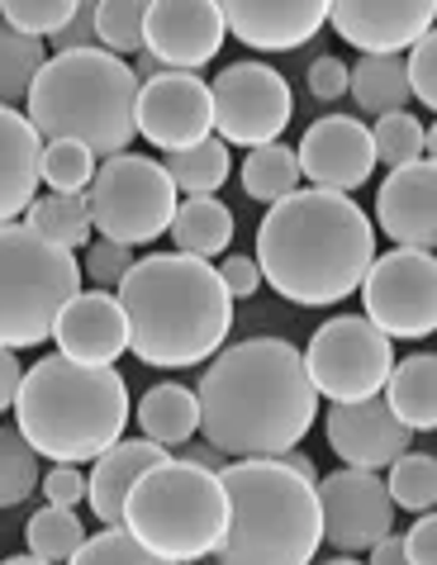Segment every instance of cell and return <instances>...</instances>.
I'll return each instance as SVG.
<instances>
[{"label": "cell", "instance_id": "1", "mask_svg": "<svg viewBox=\"0 0 437 565\" xmlns=\"http://www.w3.org/2000/svg\"><path fill=\"white\" fill-rule=\"evenodd\" d=\"M200 433L233 461H280L319 418L305 352L286 338H243L218 352L195 385Z\"/></svg>", "mask_w": 437, "mask_h": 565}, {"label": "cell", "instance_id": "2", "mask_svg": "<svg viewBox=\"0 0 437 565\" xmlns=\"http://www.w3.org/2000/svg\"><path fill=\"white\" fill-rule=\"evenodd\" d=\"M262 280L280 300L323 309L356 295L376 266V224L352 195L295 191L267 210L257 228Z\"/></svg>", "mask_w": 437, "mask_h": 565}, {"label": "cell", "instance_id": "3", "mask_svg": "<svg viewBox=\"0 0 437 565\" xmlns=\"http://www.w3.org/2000/svg\"><path fill=\"white\" fill-rule=\"evenodd\" d=\"M129 319V348L143 366L181 371L214 361L233 328V295L218 266L185 253H148L115 290Z\"/></svg>", "mask_w": 437, "mask_h": 565}, {"label": "cell", "instance_id": "4", "mask_svg": "<svg viewBox=\"0 0 437 565\" xmlns=\"http://www.w3.org/2000/svg\"><path fill=\"white\" fill-rule=\"evenodd\" d=\"M14 428L53 466H96L129 428V385L115 366L39 356L14 399Z\"/></svg>", "mask_w": 437, "mask_h": 565}, {"label": "cell", "instance_id": "5", "mask_svg": "<svg viewBox=\"0 0 437 565\" xmlns=\"http://www.w3.org/2000/svg\"><path fill=\"white\" fill-rule=\"evenodd\" d=\"M138 90L134 67L115 53H62L39 72L24 115L43 143H82L109 162L138 134Z\"/></svg>", "mask_w": 437, "mask_h": 565}, {"label": "cell", "instance_id": "6", "mask_svg": "<svg viewBox=\"0 0 437 565\" xmlns=\"http://www.w3.org/2000/svg\"><path fill=\"white\" fill-rule=\"evenodd\" d=\"M228 494V532L218 565H315L323 546L319 484L286 461H228L218 470Z\"/></svg>", "mask_w": 437, "mask_h": 565}, {"label": "cell", "instance_id": "7", "mask_svg": "<svg viewBox=\"0 0 437 565\" xmlns=\"http://www.w3.org/2000/svg\"><path fill=\"white\" fill-rule=\"evenodd\" d=\"M124 532H134L152 556L191 565L224 546L228 532V494L214 470L191 461H162L134 484L129 509H124Z\"/></svg>", "mask_w": 437, "mask_h": 565}, {"label": "cell", "instance_id": "8", "mask_svg": "<svg viewBox=\"0 0 437 565\" xmlns=\"http://www.w3.org/2000/svg\"><path fill=\"white\" fill-rule=\"evenodd\" d=\"M82 262L24 224L0 228V348H43L76 295Z\"/></svg>", "mask_w": 437, "mask_h": 565}, {"label": "cell", "instance_id": "9", "mask_svg": "<svg viewBox=\"0 0 437 565\" xmlns=\"http://www.w3.org/2000/svg\"><path fill=\"white\" fill-rule=\"evenodd\" d=\"M86 205H90V224H96L100 238L119 247H143V243H158L162 233H171V218H177L181 200L162 162L138 157V152H119L96 167Z\"/></svg>", "mask_w": 437, "mask_h": 565}, {"label": "cell", "instance_id": "10", "mask_svg": "<svg viewBox=\"0 0 437 565\" xmlns=\"http://www.w3.org/2000/svg\"><path fill=\"white\" fill-rule=\"evenodd\" d=\"M305 366L328 404H362L385 395L395 375V342L366 313H338L309 338Z\"/></svg>", "mask_w": 437, "mask_h": 565}, {"label": "cell", "instance_id": "11", "mask_svg": "<svg viewBox=\"0 0 437 565\" xmlns=\"http://www.w3.org/2000/svg\"><path fill=\"white\" fill-rule=\"evenodd\" d=\"M214 129L224 143H238L247 152L280 143L286 124L295 115L290 82L267 62H233L214 76Z\"/></svg>", "mask_w": 437, "mask_h": 565}, {"label": "cell", "instance_id": "12", "mask_svg": "<svg viewBox=\"0 0 437 565\" xmlns=\"http://www.w3.org/2000/svg\"><path fill=\"white\" fill-rule=\"evenodd\" d=\"M362 305L390 342L437 333V257L414 253V247L376 257L362 286Z\"/></svg>", "mask_w": 437, "mask_h": 565}, {"label": "cell", "instance_id": "13", "mask_svg": "<svg viewBox=\"0 0 437 565\" xmlns=\"http://www.w3.org/2000/svg\"><path fill=\"white\" fill-rule=\"evenodd\" d=\"M319 509H323V542L342 556L376 552L395 532V499L376 470H333L319 480Z\"/></svg>", "mask_w": 437, "mask_h": 565}, {"label": "cell", "instance_id": "14", "mask_svg": "<svg viewBox=\"0 0 437 565\" xmlns=\"http://www.w3.org/2000/svg\"><path fill=\"white\" fill-rule=\"evenodd\" d=\"M210 129H214V96L210 82H200L195 72H162L138 90V134L167 157L200 148Z\"/></svg>", "mask_w": 437, "mask_h": 565}, {"label": "cell", "instance_id": "15", "mask_svg": "<svg viewBox=\"0 0 437 565\" xmlns=\"http://www.w3.org/2000/svg\"><path fill=\"white\" fill-rule=\"evenodd\" d=\"M328 24L366 57H404V49L414 53V43L437 29V0H333Z\"/></svg>", "mask_w": 437, "mask_h": 565}, {"label": "cell", "instance_id": "16", "mask_svg": "<svg viewBox=\"0 0 437 565\" xmlns=\"http://www.w3.org/2000/svg\"><path fill=\"white\" fill-rule=\"evenodd\" d=\"M300 171L315 181V191L352 195L362 191L376 171V143L356 115H323L300 138Z\"/></svg>", "mask_w": 437, "mask_h": 565}, {"label": "cell", "instance_id": "17", "mask_svg": "<svg viewBox=\"0 0 437 565\" xmlns=\"http://www.w3.org/2000/svg\"><path fill=\"white\" fill-rule=\"evenodd\" d=\"M323 428H328L333 457L348 470H390L414 443V433L390 414L385 395L362 399V404H333Z\"/></svg>", "mask_w": 437, "mask_h": 565}, {"label": "cell", "instance_id": "18", "mask_svg": "<svg viewBox=\"0 0 437 565\" xmlns=\"http://www.w3.org/2000/svg\"><path fill=\"white\" fill-rule=\"evenodd\" d=\"M224 14L210 0H152L148 49L167 72H195L224 49Z\"/></svg>", "mask_w": 437, "mask_h": 565}, {"label": "cell", "instance_id": "19", "mask_svg": "<svg viewBox=\"0 0 437 565\" xmlns=\"http://www.w3.org/2000/svg\"><path fill=\"white\" fill-rule=\"evenodd\" d=\"M224 29L257 53H290L328 24L323 0H224Z\"/></svg>", "mask_w": 437, "mask_h": 565}, {"label": "cell", "instance_id": "20", "mask_svg": "<svg viewBox=\"0 0 437 565\" xmlns=\"http://www.w3.org/2000/svg\"><path fill=\"white\" fill-rule=\"evenodd\" d=\"M376 224L385 228L390 243L433 253L437 247V162L399 167L381 181L376 195Z\"/></svg>", "mask_w": 437, "mask_h": 565}, {"label": "cell", "instance_id": "21", "mask_svg": "<svg viewBox=\"0 0 437 565\" xmlns=\"http://www.w3.org/2000/svg\"><path fill=\"white\" fill-rule=\"evenodd\" d=\"M53 342H57V356H72L82 366H115V356L129 352V319H124L119 295L82 290L62 309Z\"/></svg>", "mask_w": 437, "mask_h": 565}, {"label": "cell", "instance_id": "22", "mask_svg": "<svg viewBox=\"0 0 437 565\" xmlns=\"http://www.w3.org/2000/svg\"><path fill=\"white\" fill-rule=\"evenodd\" d=\"M43 138L20 109H0V228L20 224L39 200L43 181Z\"/></svg>", "mask_w": 437, "mask_h": 565}, {"label": "cell", "instance_id": "23", "mask_svg": "<svg viewBox=\"0 0 437 565\" xmlns=\"http://www.w3.org/2000/svg\"><path fill=\"white\" fill-rule=\"evenodd\" d=\"M162 461H167V447L138 437V443L109 447L105 457L86 470V504L96 509V518L105 527H124V509H129L134 484L143 480L148 470H158Z\"/></svg>", "mask_w": 437, "mask_h": 565}, {"label": "cell", "instance_id": "24", "mask_svg": "<svg viewBox=\"0 0 437 565\" xmlns=\"http://www.w3.org/2000/svg\"><path fill=\"white\" fill-rule=\"evenodd\" d=\"M385 404L409 433L437 428V352H414L395 361V375L385 385Z\"/></svg>", "mask_w": 437, "mask_h": 565}, {"label": "cell", "instance_id": "25", "mask_svg": "<svg viewBox=\"0 0 437 565\" xmlns=\"http://www.w3.org/2000/svg\"><path fill=\"white\" fill-rule=\"evenodd\" d=\"M171 243H177V253L200 257V262L224 257L228 243H233V210L214 195L181 200L177 218H171Z\"/></svg>", "mask_w": 437, "mask_h": 565}, {"label": "cell", "instance_id": "26", "mask_svg": "<svg viewBox=\"0 0 437 565\" xmlns=\"http://www.w3.org/2000/svg\"><path fill=\"white\" fill-rule=\"evenodd\" d=\"M138 428H143L148 443L158 447H185L200 433V399L195 390L185 385H152L143 399H138Z\"/></svg>", "mask_w": 437, "mask_h": 565}, {"label": "cell", "instance_id": "27", "mask_svg": "<svg viewBox=\"0 0 437 565\" xmlns=\"http://www.w3.org/2000/svg\"><path fill=\"white\" fill-rule=\"evenodd\" d=\"M362 115H404V105L414 100L409 90V57H362L352 67V90Z\"/></svg>", "mask_w": 437, "mask_h": 565}, {"label": "cell", "instance_id": "28", "mask_svg": "<svg viewBox=\"0 0 437 565\" xmlns=\"http://www.w3.org/2000/svg\"><path fill=\"white\" fill-rule=\"evenodd\" d=\"M24 224L39 233V238H49L57 247H67V253H76V247L90 243V233H96V224H90V205L86 195H39L34 205H29Z\"/></svg>", "mask_w": 437, "mask_h": 565}, {"label": "cell", "instance_id": "29", "mask_svg": "<svg viewBox=\"0 0 437 565\" xmlns=\"http://www.w3.org/2000/svg\"><path fill=\"white\" fill-rule=\"evenodd\" d=\"M43 67H49L43 39H24V34H14V29L0 24V109L29 105V90H34Z\"/></svg>", "mask_w": 437, "mask_h": 565}, {"label": "cell", "instance_id": "30", "mask_svg": "<svg viewBox=\"0 0 437 565\" xmlns=\"http://www.w3.org/2000/svg\"><path fill=\"white\" fill-rule=\"evenodd\" d=\"M300 152L286 148V143H271V148H257L247 152L243 162V191L262 200V205H280V200H290L300 191Z\"/></svg>", "mask_w": 437, "mask_h": 565}, {"label": "cell", "instance_id": "31", "mask_svg": "<svg viewBox=\"0 0 437 565\" xmlns=\"http://www.w3.org/2000/svg\"><path fill=\"white\" fill-rule=\"evenodd\" d=\"M24 546H29V556H39L49 565H72V556L86 546V527L76 518V509L49 504L24 523Z\"/></svg>", "mask_w": 437, "mask_h": 565}, {"label": "cell", "instance_id": "32", "mask_svg": "<svg viewBox=\"0 0 437 565\" xmlns=\"http://www.w3.org/2000/svg\"><path fill=\"white\" fill-rule=\"evenodd\" d=\"M167 177L177 191H185V200L191 195H214L218 185L228 181V143L224 138H205L200 148H185V152H171L167 157Z\"/></svg>", "mask_w": 437, "mask_h": 565}, {"label": "cell", "instance_id": "33", "mask_svg": "<svg viewBox=\"0 0 437 565\" xmlns=\"http://www.w3.org/2000/svg\"><path fill=\"white\" fill-rule=\"evenodd\" d=\"M43 484L39 451L20 428H0V509H20Z\"/></svg>", "mask_w": 437, "mask_h": 565}, {"label": "cell", "instance_id": "34", "mask_svg": "<svg viewBox=\"0 0 437 565\" xmlns=\"http://www.w3.org/2000/svg\"><path fill=\"white\" fill-rule=\"evenodd\" d=\"M390 499H395V509L404 513H433L437 509V457L428 451H404V457L390 466Z\"/></svg>", "mask_w": 437, "mask_h": 565}, {"label": "cell", "instance_id": "35", "mask_svg": "<svg viewBox=\"0 0 437 565\" xmlns=\"http://www.w3.org/2000/svg\"><path fill=\"white\" fill-rule=\"evenodd\" d=\"M96 39L105 53H143L148 49V6L143 0H96Z\"/></svg>", "mask_w": 437, "mask_h": 565}, {"label": "cell", "instance_id": "36", "mask_svg": "<svg viewBox=\"0 0 437 565\" xmlns=\"http://www.w3.org/2000/svg\"><path fill=\"white\" fill-rule=\"evenodd\" d=\"M371 143H376V162H385L390 171L414 167V162H424V152H428V124H418L409 109H404V115H385V119H376V129H371Z\"/></svg>", "mask_w": 437, "mask_h": 565}, {"label": "cell", "instance_id": "37", "mask_svg": "<svg viewBox=\"0 0 437 565\" xmlns=\"http://www.w3.org/2000/svg\"><path fill=\"white\" fill-rule=\"evenodd\" d=\"M76 14H82L76 0H6V6H0L6 29H14V34H24V39H57Z\"/></svg>", "mask_w": 437, "mask_h": 565}, {"label": "cell", "instance_id": "38", "mask_svg": "<svg viewBox=\"0 0 437 565\" xmlns=\"http://www.w3.org/2000/svg\"><path fill=\"white\" fill-rule=\"evenodd\" d=\"M96 181V152L82 143H49L43 148V185L53 195H86Z\"/></svg>", "mask_w": 437, "mask_h": 565}, {"label": "cell", "instance_id": "39", "mask_svg": "<svg viewBox=\"0 0 437 565\" xmlns=\"http://www.w3.org/2000/svg\"><path fill=\"white\" fill-rule=\"evenodd\" d=\"M72 565H177V561L152 556L134 532L105 527V532H96V537H86V546L72 556Z\"/></svg>", "mask_w": 437, "mask_h": 565}, {"label": "cell", "instance_id": "40", "mask_svg": "<svg viewBox=\"0 0 437 565\" xmlns=\"http://www.w3.org/2000/svg\"><path fill=\"white\" fill-rule=\"evenodd\" d=\"M82 271L96 280V290H109V286L119 290V286H124V276L134 271V247H119V243H109V238L90 243V247H86Z\"/></svg>", "mask_w": 437, "mask_h": 565}, {"label": "cell", "instance_id": "41", "mask_svg": "<svg viewBox=\"0 0 437 565\" xmlns=\"http://www.w3.org/2000/svg\"><path fill=\"white\" fill-rule=\"evenodd\" d=\"M409 90L437 115V29H428L409 53Z\"/></svg>", "mask_w": 437, "mask_h": 565}, {"label": "cell", "instance_id": "42", "mask_svg": "<svg viewBox=\"0 0 437 565\" xmlns=\"http://www.w3.org/2000/svg\"><path fill=\"white\" fill-rule=\"evenodd\" d=\"M352 90V67L342 57H315L309 62V96L315 100H342Z\"/></svg>", "mask_w": 437, "mask_h": 565}, {"label": "cell", "instance_id": "43", "mask_svg": "<svg viewBox=\"0 0 437 565\" xmlns=\"http://www.w3.org/2000/svg\"><path fill=\"white\" fill-rule=\"evenodd\" d=\"M43 494H49V504L57 509H76L86 499V470L82 466H53V470H43V484H39Z\"/></svg>", "mask_w": 437, "mask_h": 565}, {"label": "cell", "instance_id": "44", "mask_svg": "<svg viewBox=\"0 0 437 565\" xmlns=\"http://www.w3.org/2000/svg\"><path fill=\"white\" fill-rule=\"evenodd\" d=\"M218 276H224V290L233 295V300H253L257 286H262L257 257H224L218 262Z\"/></svg>", "mask_w": 437, "mask_h": 565}, {"label": "cell", "instance_id": "45", "mask_svg": "<svg viewBox=\"0 0 437 565\" xmlns=\"http://www.w3.org/2000/svg\"><path fill=\"white\" fill-rule=\"evenodd\" d=\"M96 6H82V14L62 29V34L53 39V57H62V53H86V49H96Z\"/></svg>", "mask_w": 437, "mask_h": 565}, {"label": "cell", "instance_id": "46", "mask_svg": "<svg viewBox=\"0 0 437 565\" xmlns=\"http://www.w3.org/2000/svg\"><path fill=\"white\" fill-rule=\"evenodd\" d=\"M404 552H409V565H437V513H424L409 527Z\"/></svg>", "mask_w": 437, "mask_h": 565}, {"label": "cell", "instance_id": "47", "mask_svg": "<svg viewBox=\"0 0 437 565\" xmlns=\"http://www.w3.org/2000/svg\"><path fill=\"white\" fill-rule=\"evenodd\" d=\"M20 385H24L20 356H14L10 348H0V414L14 409V399H20Z\"/></svg>", "mask_w": 437, "mask_h": 565}, {"label": "cell", "instance_id": "48", "mask_svg": "<svg viewBox=\"0 0 437 565\" xmlns=\"http://www.w3.org/2000/svg\"><path fill=\"white\" fill-rule=\"evenodd\" d=\"M181 461H191V466H200V470H214V476H218V470L228 466V457H224V451H218V447H210V443H200V447H185V457H181Z\"/></svg>", "mask_w": 437, "mask_h": 565}, {"label": "cell", "instance_id": "49", "mask_svg": "<svg viewBox=\"0 0 437 565\" xmlns=\"http://www.w3.org/2000/svg\"><path fill=\"white\" fill-rule=\"evenodd\" d=\"M371 565H409V552H404V537H395V532H390V537L376 546V552H371Z\"/></svg>", "mask_w": 437, "mask_h": 565}, {"label": "cell", "instance_id": "50", "mask_svg": "<svg viewBox=\"0 0 437 565\" xmlns=\"http://www.w3.org/2000/svg\"><path fill=\"white\" fill-rule=\"evenodd\" d=\"M162 72H167V67H162V62L152 57V53H138V57H134V76H138V86L152 82V76H162Z\"/></svg>", "mask_w": 437, "mask_h": 565}, {"label": "cell", "instance_id": "51", "mask_svg": "<svg viewBox=\"0 0 437 565\" xmlns=\"http://www.w3.org/2000/svg\"><path fill=\"white\" fill-rule=\"evenodd\" d=\"M280 461H286V466L295 470V476H305V480H315V484H319V476H315V461H309L305 451H286V457H280Z\"/></svg>", "mask_w": 437, "mask_h": 565}, {"label": "cell", "instance_id": "52", "mask_svg": "<svg viewBox=\"0 0 437 565\" xmlns=\"http://www.w3.org/2000/svg\"><path fill=\"white\" fill-rule=\"evenodd\" d=\"M0 565H49V561H39V556H10V561H0Z\"/></svg>", "mask_w": 437, "mask_h": 565}, {"label": "cell", "instance_id": "53", "mask_svg": "<svg viewBox=\"0 0 437 565\" xmlns=\"http://www.w3.org/2000/svg\"><path fill=\"white\" fill-rule=\"evenodd\" d=\"M428 162H437V124L428 129Z\"/></svg>", "mask_w": 437, "mask_h": 565}, {"label": "cell", "instance_id": "54", "mask_svg": "<svg viewBox=\"0 0 437 565\" xmlns=\"http://www.w3.org/2000/svg\"><path fill=\"white\" fill-rule=\"evenodd\" d=\"M323 565H362V561H352V556H333V561H323Z\"/></svg>", "mask_w": 437, "mask_h": 565}]
</instances>
